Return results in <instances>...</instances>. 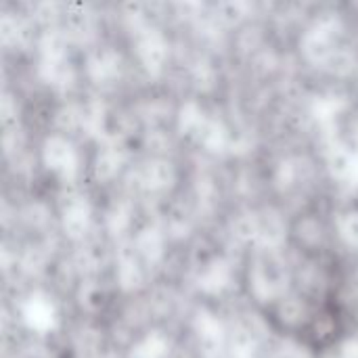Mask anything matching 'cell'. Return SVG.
<instances>
[{"mask_svg":"<svg viewBox=\"0 0 358 358\" xmlns=\"http://www.w3.org/2000/svg\"><path fill=\"white\" fill-rule=\"evenodd\" d=\"M168 357V340L153 331L149 334L132 352V358H166Z\"/></svg>","mask_w":358,"mask_h":358,"instance_id":"3957f363","label":"cell"},{"mask_svg":"<svg viewBox=\"0 0 358 358\" xmlns=\"http://www.w3.org/2000/svg\"><path fill=\"white\" fill-rule=\"evenodd\" d=\"M340 358H358V338H350L342 344Z\"/></svg>","mask_w":358,"mask_h":358,"instance_id":"5b68a950","label":"cell"},{"mask_svg":"<svg viewBox=\"0 0 358 358\" xmlns=\"http://www.w3.org/2000/svg\"><path fill=\"white\" fill-rule=\"evenodd\" d=\"M233 283V268L227 260H214L210 262L201 275H199V289H203L210 296H218L227 292Z\"/></svg>","mask_w":358,"mask_h":358,"instance_id":"7a4b0ae2","label":"cell"},{"mask_svg":"<svg viewBox=\"0 0 358 358\" xmlns=\"http://www.w3.org/2000/svg\"><path fill=\"white\" fill-rule=\"evenodd\" d=\"M197 334L203 338L208 344H220L222 342V323L210 315V313H199L197 315Z\"/></svg>","mask_w":358,"mask_h":358,"instance_id":"277c9868","label":"cell"},{"mask_svg":"<svg viewBox=\"0 0 358 358\" xmlns=\"http://www.w3.org/2000/svg\"><path fill=\"white\" fill-rule=\"evenodd\" d=\"M21 317L23 323L36 334H48L57 327L55 304L42 294H34L25 300V304L21 306Z\"/></svg>","mask_w":358,"mask_h":358,"instance_id":"6da1fadb","label":"cell"}]
</instances>
